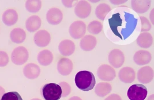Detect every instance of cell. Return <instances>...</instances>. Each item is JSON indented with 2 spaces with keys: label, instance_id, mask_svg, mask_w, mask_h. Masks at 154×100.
Segmentation results:
<instances>
[{
  "label": "cell",
  "instance_id": "6da1fadb",
  "mask_svg": "<svg viewBox=\"0 0 154 100\" xmlns=\"http://www.w3.org/2000/svg\"><path fill=\"white\" fill-rule=\"evenodd\" d=\"M137 24V19L131 13L124 10L123 7H118L116 12L109 19V24L112 32L122 40L131 35Z\"/></svg>",
  "mask_w": 154,
  "mask_h": 100
},
{
  "label": "cell",
  "instance_id": "7a4b0ae2",
  "mask_svg": "<svg viewBox=\"0 0 154 100\" xmlns=\"http://www.w3.org/2000/svg\"><path fill=\"white\" fill-rule=\"evenodd\" d=\"M75 82L80 90L88 92L95 86L96 80L92 72L85 70L77 72L75 78Z\"/></svg>",
  "mask_w": 154,
  "mask_h": 100
},
{
  "label": "cell",
  "instance_id": "3957f363",
  "mask_svg": "<svg viewBox=\"0 0 154 100\" xmlns=\"http://www.w3.org/2000/svg\"><path fill=\"white\" fill-rule=\"evenodd\" d=\"M42 93L45 100H59L62 97V89L58 84L50 83L43 86Z\"/></svg>",
  "mask_w": 154,
  "mask_h": 100
},
{
  "label": "cell",
  "instance_id": "277c9868",
  "mask_svg": "<svg viewBox=\"0 0 154 100\" xmlns=\"http://www.w3.org/2000/svg\"><path fill=\"white\" fill-rule=\"evenodd\" d=\"M147 87L142 84H134L128 89L127 96L130 100H144L147 97Z\"/></svg>",
  "mask_w": 154,
  "mask_h": 100
},
{
  "label": "cell",
  "instance_id": "5b68a950",
  "mask_svg": "<svg viewBox=\"0 0 154 100\" xmlns=\"http://www.w3.org/2000/svg\"><path fill=\"white\" fill-rule=\"evenodd\" d=\"M29 54L27 50L20 46L14 49L12 52L11 60L14 64L22 65L24 64L28 60Z\"/></svg>",
  "mask_w": 154,
  "mask_h": 100
},
{
  "label": "cell",
  "instance_id": "8992f818",
  "mask_svg": "<svg viewBox=\"0 0 154 100\" xmlns=\"http://www.w3.org/2000/svg\"><path fill=\"white\" fill-rule=\"evenodd\" d=\"M69 32L75 39L83 38L86 32V25L82 21H75L70 25Z\"/></svg>",
  "mask_w": 154,
  "mask_h": 100
},
{
  "label": "cell",
  "instance_id": "52a82bcc",
  "mask_svg": "<svg viewBox=\"0 0 154 100\" xmlns=\"http://www.w3.org/2000/svg\"><path fill=\"white\" fill-rule=\"evenodd\" d=\"M97 75L99 78L103 81H111L116 77L115 70L108 64L101 65L98 68Z\"/></svg>",
  "mask_w": 154,
  "mask_h": 100
},
{
  "label": "cell",
  "instance_id": "ba28073f",
  "mask_svg": "<svg viewBox=\"0 0 154 100\" xmlns=\"http://www.w3.org/2000/svg\"><path fill=\"white\" fill-rule=\"evenodd\" d=\"M125 56L124 53L119 49H114L110 51L109 55V63L114 68L121 67L124 63Z\"/></svg>",
  "mask_w": 154,
  "mask_h": 100
},
{
  "label": "cell",
  "instance_id": "9c48e42d",
  "mask_svg": "<svg viewBox=\"0 0 154 100\" xmlns=\"http://www.w3.org/2000/svg\"><path fill=\"white\" fill-rule=\"evenodd\" d=\"M91 6L87 1H80L75 7V13L78 17L85 19L91 13Z\"/></svg>",
  "mask_w": 154,
  "mask_h": 100
},
{
  "label": "cell",
  "instance_id": "30bf717a",
  "mask_svg": "<svg viewBox=\"0 0 154 100\" xmlns=\"http://www.w3.org/2000/svg\"><path fill=\"white\" fill-rule=\"evenodd\" d=\"M154 75V70L147 66L140 68L137 72V77L140 83L147 84L152 81Z\"/></svg>",
  "mask_w": 154,
  "mask_h": 100
},
{
  "label": "cell",
  "instance_id": "8fae6325",
  "mask_svg": "<svg viewBox=\"0 0 154 100\" xmlns=\"http://www.w3.org/2000/svg\"><path fill=\"white\" fill-rule=\"evenodd\" d=\"M51 37L49 32L46 30H40L34 35V40L35 44L39 47H45L49 45Z\"/></svg>",
  "mask_w": 154,
  "mask_h": 100
},
{
  "label": "cell",
  "instance_id": "7c38bea8",
  "mask_svg": "<svg viewBox=\"0 0 154 100\" xmlns=\"http://www.w3.org/2000/svg\"><path fill=\"white\" fill-rule=\"evenodd\" d=\"M73 63L68 58L63 57L59 60L57 63L58 72L63 76L69 75L73 70Z\"/></svg>",
  "mask_w": 154,
  "mask_h": 100
},
{
  "label": "cell",
  "instance_id": "4fadbf2b",
  "mask_svg": "<svg viewBox=\"0 0 154 100\" xmlns=\"http://www.w3.org/2000/svg\"><path fill=\"white\" fill-rule=\"evenodd\" d=\"M119 77L121 82L130 84L133 82L136 78V72L132 67H125L119 70Z\"/></svg>",
  "mask_w": 154,
  "mask_h": 100
},
{
  "label": "cell",
  "instance_id": "5bb4252c",
  "mask_svg": "<svg viewBox=\"0 0 154 100\" xmlns=\"http://www.w3.org/2000/svg\"><path fill=\"white\" fill-rule=\"evenodd\" d=\"M63 14L61 10L56 7L49 9L46 14V19L49 24L51 25H57L62 22Z\"/></svg>",
  "mask_w": 154,
  "mask_h": 100
},
{
  "label": "cell",
  "instance_id": "9a60e30c",
  "mask_svg": "<svg viewBox=\"0 0 154 100\" xmlns=\"http://www.w3.org/2000/svg\"><path fill=\"white\" fill-rule=\"evenodd\" d=\"M151 59L152 55L151 53L146 50H139L133 56L134 62L139 66L148 64L151 62Z\"/></svg>",
  "mask_w": 154,
  "mask_h": 100
},
{
  "label": "cell",
  "instance_id": "2e32d148",
  "mask_svg": "<svg viewBox=\"0 0 154 100\" xmlns=\"http://www.w3.org/2000/svg\"><path fill=\"white\" fill-rule=\"evenodd\" d=\"M151 4L150 0H132L131 7L133 10L137 13H144L148 10Z\"/></svg>",
  "mask_w": 154,
  "mask_h": 100
},
{
  "label": "cell",
  "instance_id": "e0dca14e",
  "mask_svg": "<svg viewBox=\"0 0 154 100\" xmlns=\"http://www.w3.org/2000/svg\"><path fill=\"white\" fill-rule=\"evenodd\" d=\"M58 50L60 54L65 56H70L75 51V44L70 40H64L58 46Z\"/></svg>",
  "mask_w": 154,
  "mask_h": 100
},
{
  "label": "cell",
  "instance_id": "ac0fdd59",
  "mask_svg": "<svg viewBox=\"0 0 154 100\" xmlns=\"http://www.w3.org/2000/svg\"><path fill=\"white\" fill-rule=\"evenodd\" d=\"M41 73L40 67L37 64L31 63L25 66L23 69V74L27 78L34 79L37 78Z\"/></svg>",
  "mask_w": 154,
  "mask_h": 100
},
{
  "label": "cell",
  "instance_id": "d6986e66",
  "mask_svg": "<svg viewBox=\"0 0 154 100\" xmlns=\"http://www.w3.org/2000/svg\"><path fill=\"white\" fill-rule=\"evenodd\" d=\"M97 43V40L95 37L92 35H86L82 39L80 46L81 49L84 51H90L95 47Z\"/></svg>",
  "mask_w": 154,
  "mask_h": 100
},
{
  "label": "cell",
  "instance_id": "ffe728a7",
  "mask_svg": "<svg viewBox=\"0 0 154 100\" xmlns=\"http://www.w3.org/2000/svg\"><path fill=\"white\" fill-rule=\"evenodd\" d=\"M18 20V14L12 9H7L2 14V22L7 26H12Z\"/></svg>",
  "mask_w": 154,
  "mask_h": 100
},
{
  "label": "cell",
  "instance_id": "44dd1931",
  "mask_svg": "<svg viewBox=\"0 0 154 100\" xmlns=\"http://www.w3.org/2000/svg\"><path fill=\"white\" fill-rule=\"evenodd\" d=\"M136 42L140 47L148 49L152 44L153 38L151 34L148 32H143L138 36Z\"/></svg>",
  "mask_w": 154,
  "mask_h": 100
},
{
  "label": "cell",
  "instance_id": "7402d4cb",
  "mask_svg": "<svg viewBox=\"0 0 154 100\" xmlns=\"http://www.w3.org/2000/svg\"><path fill=\"white\" fill-rule=\"evenodd\" d=\"M41 26V20L38 16L34 15L28 17L26 22V27L29 32H34L38 31Z\"/></svg>",
  "mask_w": 154,
  "mask_h": 100
},
{
  "label": "cell",
  "instance_id": "603a6c76",
  "mask_svg": "<svg viewBox=\"0 0 154 100\" xmlns=\"http://www.w3.org/2000/svg\"><path fill=\"white\" fill-rule=\"evenodd\" d=\"M37 59L41 65L47 66L52 63L53 60V55L49 50H42L38 54Z\"/></svg>",
  "mask_w": 154,
  "mask_h": 100
},
{
  "label": "cell",
  "instance_id": "cb8c5ba5",
  "mask_svg": "<svg viewBox=\"0 0 154 100\" xmlns=\"http://www.w3.org/2000/svg\"><path fill=\"white\" fill-rule=\"evenodd\" d=\"M10 37L12 42L19 44L23 43L25 40L26 38V34L23 29L16 28L11 31Z\"/></svg>",
  "mask_w": 154,
  "mask_h": 100
},
{
  "label": "cell",
  "instance_id": "d4e9b609",
  "mask_svg": "<svg viewBox=\"0 0 154 100\" xmlns=\"http://www.w3.org/2000/svg\"><path fill=\"white\" fill-rule=\"evenodd\" d=\"M112 90V85L107 82H100L95 86V92L100 97H104L111 92Z\"/></svg>",
  "mask_w": 154,
  "mask_h": 100
},
{
  "label": "cell",
  "instance_id": "484cf974",
  "mask_svg": "<svg viewBox=\"0 0 154 100\" xmlns=\"http://www.w3.org/2000/svg\"><path fill=\"white\" fill-rule=\"evenodd\" d=\"M111 10L110 7L106 4L102 3L98 5L95 9V14L99 19L101 20H104L106 16Z\"/></svg>",
  "mask_w": 154,
  "mask_h": 100
},
{
  "label": "cell",
  "instance_id": "4316f807",
  "mask_svg": "<svg viewBox=\"0 0 154 100\" xmlns=\"http://www.w3.org/2000/svg\"><path fill=\"white\" fill-rule=\"evenodd\" d=\"M25 6L28 12L36 13L42 7V1L39 0H28L26 1Z\"/></svg>",
  "mask_w": 154,
  "mask_h": 100
},
{
  "label": "cell",
  "instance_id": "83f0119b",
  "mask_svg": "<svg viewBox=\"0 0 154 100\" xmlns=\"http://www.w3.org/2000/svg\"><path fill=\"white\" fill-rule=\"evenodd\" d=\"M103 29V25L100 22L97 20L91 22L87 27L88 31L93 35H97L99 34Z\"/></svg>",
  "mask_w": 154,
  "mask_h": 100
},
{
  "label": "cell",
  "instance_id": "f1b7e54d",
  "mask_svg": "<svg viewBox=\"0 0 154 100\" xmlns=\"http://www.w3.org/2000/svg\"><path fill=\"white\" fill-rule=\"evenodd\" d=\"M1 100H23L21 96L17 92H10L5 93Z\"/></svg>",
  "mask_w": 154,
  "mask_h": 100
},
{
  "label": "cell",
  "instance_id": "f546056e",
  "mask_svg": "<svg viewBox=\"0 0 154 100\" xmlns=\"http://www.w3.org/2000/svg\"><path fill=\"white\" fill-rule=\"evenodd\" d=\"M140 20L141 22V32H146L149 31L151 29V24L149 20L147 19L146 17L144 16H140Z\"/></svg>",
  "mask_w": 154,
  "mask_h": 100
},
{
  "label": "cell",
  "instance_id": "4dcf8cb0",
  "mask_svg": "<svg viewBox=\"0 0 154 100\" xmlns=\"http://www.w3.org/2000/svg\"><path fill=\"white\" fill-rule=\"evenodd\" d=\"M58 85L61 86L62 89V97H67L71 92V87L70 85L65 82H61Z\"/></svg>",
  "mask_w": 154,
  "mask_h": 100
},
{
  "label": "cell",
  "instance_id": "1f68e13d",
  "mask_svg": "<svg viewBox=\"0 0 154 100\" xmlns=\"http://www.w3.org/2000/svg\"><path fill=\"white\" fill-rule=\"evenodd\" d=\"M9 62V57L7 52L0 51V67H4Z\"/></svg>",
  "mask_w": 154,
  "mask_h": 100
},
{
  "label": "cell",
  "instance_id": "d6a6232c",
  "mask_svg": "<svg viewBox=\"0 0 154 100\" xmlns=\"http://www.w3.org/2000/svg\"><path fill=\"white\" fill-rule=\"evenodd\" d=\"M105 100H122L121 97L117 94H112L108 96Z\"/></svg>",
  "mask_w": 154,
  "mask_h": 100
},
{
  "label": "cell",
  "instance_id": "836d02e7",
  "mask_svg": "<svg viewBox=\"0 0 154 100\" xmlns=\"http://www.w3.org/2000/svg\"><path fill=\"white\" fill-rule=\"evenodd\" d=\"M63 5L67 7H72L73 1H63Z\"/></svg>",
  "mask_w": 154,
  "mask_h": 100
},
{
  "label": "cell",
  "instance_id": "e575fe53",
  "mask_svg": "<svg viewBox=\"0 0 154 100\" xmlns=\"http://www.w3.org/2000/svg\"><path fill=\"white\" fill-rule=\"evenodd\" d=\"M127 1H110V2L111 3H112L114 5H119L121 4H124L125 2H126Z\"/></svg>",
  "mask_w": 154,
  "mask_h": 100
},
{
  "label": "cell",
  "instance_id": "d590c367",
  "mask_svg": "<svg viewBox=\"0 0 154 100\" xmlns=\"http://www.w3.org/2000/svg\"><path fill=\"white\" fill-rule=\"evenodd\" d=\"M154 9H153L151 12V14H150V19H151V22H152V24L154 25Z\"/></svg>",
  "mask_w": 154,
  "mask_h": 100
},
{
  "label": "cell",
  "instance_id": "8d00e7d4",
  "mask_svg": "<svg viewBox=\"0 0 154 100\" xmlns=\"http://www.w3.org/2000/svg\"><path fill=\"white\" fill-rule=\"evenodd\" d=\"M5 89L2 87L0 86V100L1 99L2 96L5 94Z\"/></svg>",
  "mask_w": 154,
  "mask_h": 100
},
{
  "label": "cell",
  "instance_id": "74e56055",
  "mask_svg": "<svg viewBox=\"0 0 154 100\" xmlns=\"http://www.w3.org/2000/svg\"><path fill=\"white\" fill-rule=\"evenodd\" d=\"M68 100H82L81 99V98H80L79 97H77V96H73V97H72L71 98H70Z\"/></svg>",
  "mask_w": 154,
  "mask_h": 100
},
{
  "label": "cell",
  "instance_id": "f35d334b",
  "mask_svg": "<svg viewBox=\"0 0 154 100\" xmlns=\"http://www.w3.org/2000/svg\"><path fill=\"white\" fill-rule=\"evenodd\" d=\"M154 94H152V95H151V96H149L148 97V98L147 99V100H154Z\"/></svg>",
  "mask_w": 154,
  "mask_h": 100
},
{
  "label": "cell",
  "instance_id": "ab89813d",
  "mask_svg": "<svg viewBox=\"0 0 154 100\" xmlns=\"http://www.w3.org/2000/svg\"><path fill=\"white\" fill-rule=\"evenodd\" d=\"M40 100V99H36V98H35V99H32V100Z\"/></svg>",
  "mask_w": 154,
  "mask_h": 100
}]
</instances>
